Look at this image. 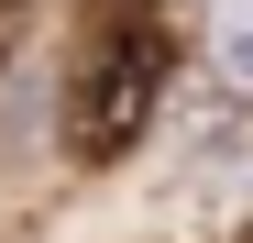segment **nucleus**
Here are the masks:
<instances>
[{"instance_id": "f257e3e1", "label": "nucleus", "mask_w": 253, "mask_h": 243, "mask_svg": "<svg viewBox=\"0 0 253 243\" xmlns=\"http://www.w3.org/2000/svg\"><path fill=\"white\" fill-rule=\"evenodd\" d=\"M165 66H176V45H165L154 22H132V33L110 22L99 45H88V66H77V100H66V144L88 155V166H99V155H121V144L154 122Z\"/></svg>"}, {"instance_id": "f03ea898", "label": "nucleus", "mask_w": 253, "mask_h": 243, "mask_svg": "<svg viewBox=\"0 0 253 243\" xmlns=\"http://www.w3.org/2000/svg\"><path fill=\"white\" fill-rule=\"evenodd\" d=\"M242 243H253V232H242Z\"/></svg>"}]
</instances>
